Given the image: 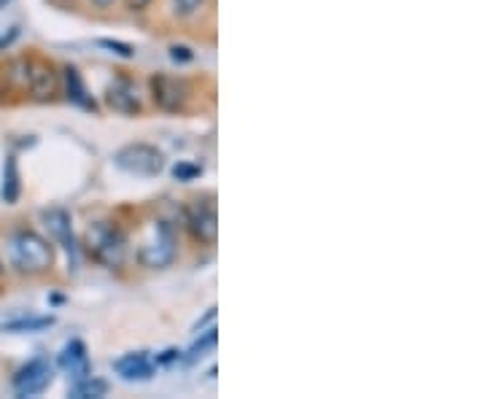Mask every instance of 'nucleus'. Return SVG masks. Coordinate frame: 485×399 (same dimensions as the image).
<instances>
[{
    "label": "nucleus",
    "instance_id": "1",
    "mask_svg": "<svg viewBox=\"0 0 485 399\" xmlns=\"http://www.w3.org/2000/svg\"><path fill=\"white\" fill-rule=\"evenodd\" d=\"M8 262L22 276H44L55 265V246L36 229H16L8 237Z\"/></svg>",
    "mask_w": 485,
    "mask_h": 399
},
{
    "label": "nucleus",
    "instance_id": "2",
    "mask_svg": "<svg viewBox=\"0 0 485 399\" xmlns=\"http://www.w3.org/2000/svg\"><path fill=\"white\" fill-rule=\"evenodd\" d=\"M84 251L92 262L119 270L127 262V232L114 222H95L84 232Z\"/></svg>",
    "mask_w": 485,
    "mask_h": 399
},
{
    "label": "nucleus",
    "instance_id": "3",
    "mask_svg": "<svg viewBox=\"0 0 485 399\" xmlns=\"http://www.w3.org/2000/svg\"><path fill=\"white\" fill-rule=\"evenodd\" d=\"M176 254H179V235H176V229H173L170 222L157 219L140 235L135 259L146 270H165V268H170L176 262Z\"/></svg>",
    "mask_w": 485,
    "mask_h": 399
},
{
    "label": "nucleus",
    "instance_id": "4",
    "mask_svg": "<svg viewBox=\"0 0 485 399\" xmlns=\"http://www.w3.org/2000/svg\"><path fill=\"white\" fill-rule=\"evenodd\" d=\"M183 219H186V229L191 232V237L200 246H216V240H219V214H216L213 194L191 200L183 208Z\"/></svg>",
    "mask_w": 485,
    "mask_h": 399
},
{
    "label": "nucleus",
    "instance_id": "5",
    "mask_svg": "<svg viewBox=\"0 0 485 399\" xmlns=\"http://www.w3.org/2000/svg\"><path fill=\"white\" fill-rule=\"evenodd\" d=\"M114 165L132 175H160L165 171V152L151 143H127L114 154Z\"/></svg>",
    "mask_w": 485,
    "mask_h": 399
},
{
    "label": "nucleus",
    "instance_id": "6",
    "mask_svg": "<svg viewBox=\"0 0 485 399\" xmlns=\"http://www.w3.org/2000/svg\"><path fill=\"white\" fill-rule=\"evenodd\" d=\"M149 89H151L154 106L165 114H183L191 98L189 81L179 76H168V73H154L149 79Z\"/></svg>",
    "mask_w": 485,
    "mask_h": 399
},
{
    "label": "nucleus",
    "instance_id": "7",
    "mask_svg": "<svg viewBox=\"0 0 485 399\" xmlns=\"http://www.w3.org/2000/svg\"><path fill=\"white\" fill-rule=\"evenodd\" d=\"M52 378H55V370L46 359H30L25 367L16 370L14 375V392L16 397H36V394H44L49 386H52Z\"/></svg>",
    "mask_w": 485,
    "mask_h": 399
},
{
    "label": "nucleus",
    "instance_id": "8",
    "mask_svg": "<svg viewBox=\"0 0 485 399\" xmlns=\"http://www.w3.org/2000/svg\"><path fill=\"white\" fill-rule=\"evenodd\" d=\"M106 106L111 109V111H117V114L124 116H135L143 111V106H140V98H138V87L127 79V76H119V79H114L108 87H106Z\"/></svg>",
    "mask_w": 485,
    "mask_h": 399
},
{
    "label": "nucleus",
    "instance_id": "9",
    "mask_svg": "<svg viewBox=\"0 0 485 399\" xmlns=\"http://www.w3.org/2000/svg\"><path fill=\"white\" fill-rule=\"evenodd\" d=\"M114 373L121 381H149L157 373V362L151 359L149 351H129L114 362Z\"/></svg>",
    "mask_w": 485,
    "mask_h": 399
},
{
    "label": "nucleus",
    "instance_id": "10",
    "mask_svg": "<svg viewBox=\"0 0 485 399\" xmlns=\"http://www.w3.org/2000/svg\"><path fill=\"white\" fill-rule=\"evenodd\" d=\"M57 73L52 65L46 62H38V59H30V73H27V89L36 100H49L57 95Z\"/></svg>",
    "mask_w": 485,
    "mask_h": 399
},
{
    "label": "nucleus",
    "instance_id": "11",
    "mask_svg": "<svg viewBox=\"0 0 485 399\" xmlns=\"http://www.w3.org/2000/svg\"><path fill=\"white\" fill-rule=\"evenodd\" d=\"M57 364H60L62 370H65L73 381H81V378L92 375V362H89V353H87L84 341L65 342Z\"/></svg>",
    "mask_w": 485,
    "mask_h": 399
},
{
    "label": "nucleus",
    "instance_id": "12",
    "mask_svg": "<svg viewBox=\"0 0 485 399\" xmlns=\"http://www.w3.org/2000/svg\"><path fill=\"white\" fill-rule=\"evenodd\" d=\"M44 222H46V227H49V232H52V237H55V240H60L62 248L67 251V257H73V259H76L78 248H76V240H73V227H70V216H67V211H62V208H52V211H46V214H44Z\"/></svg>",
    "mask_w": 485,
    "mask_h": 399
},
{
    "label": "nucleus",
    "instance_id": "13",
    "mask_svg": "<svg viewBox=\"0 0 485 399\" xmlns=\"http://www.w3.org/2000/svg\"><path fill=\"white\" fill-rule=\"evenodd\" d=\"M62 73H65V95H67V100H70L73 106H78V109L98 111V103H95V100H92V95L87 92V84H84V79H81L78 68L67 65Z\"/></svg>",
    "mask_w": 485,
    "mask_h": 399
},
{
    "label": "nucleus",
    "instance_id": "14",
    "mask_svg": "<svg viewBox=\"0 0 485 399\" xmlns=\"http://www.w3.org/2000/svg\"><path fill=\"white\" fill-rule=\"evenodd\" d=\"M3 200L8 205H14L22 194V181H19V165H16V157H5V168H3Z\"/></svg>",
    "mask_w": 485,
    "mask_h": 399
},
{
    "label": "nucleus",
    "instance_id": "15",
    "mask_svg": "<svg viewBox=\"0 0 485 399\" xmlns=\"http://www.w3.org/2000/svg\"><path fill=\"white\" fill-rule=\"evenodd\" d=\"M108 394V383L103 378H95V375H87L81 381H76V386L70 389V397L76 399H100Z\"/></svg>",
    "mask_w": 485,
    "mask_h": 399
},
{
    "label": "nucleus",
    "instance_id": "16",
    "mask_svg": "<svg viewBox=\"0 0 485 399\" xmlns=\"http://www.w3.org/2000/svg\"><path fill=\"white\" fill-rule=\"evenodd\" d=\"M197 335H200V341L189 348V353H186V356H181V362H186V364H191V362L202 359L208 351H213V348H216V341H219V330H216V324H213L211 330H205V332H197Z\"/></svg>",
    "mask_w": 485,
    "mask_h": 399
},
{
    "label": "nucleus",
    "instance_id": "17",
    "mask_svg": "<svg viewBox=\"0 0 485 399\" xmlns=\"http://www.w3.org/2000/svg\"><path fill=\"white\" fill-rule=\"evenodd\" d=\"M55 319L52 316H38V319H16L3 324V332H41L46 327H52Z\"/></svg>",
    "mask_w": 485,
    "mask_h": 399
},
{
    "label": "nucleus",
    "instance_id": "18",
    "mask_svg": "<svg viewBox=\"0 0 485 399\" xmlns=\"http://www.w3.org/2000/svg\"><path fill=\"white\" fill-rule=\"evenodd\" d=\"M98 47H103V49H108L111 55H117V58H135V49L129 47V44H121V41H111V38H100L98 41Z\"/></svg>",
    "mask_w": 485,
    "mask_h": 399
},
{
    "label": "nucleus",
    "instance_id": "19",
    "mask_svg": "<svg viewBox=\"0 0 485 399\" xmlns=\"http://www.w3.org/2000/svg\"><path fill=\"white\" fill-rule=\"evenodd\" d=\"M205 5V0H173V11L179 14V16H194V14H200V8Z\"/></svg>",
    "mask_w": 485,
    "mask_h": 399
},
{
    "label": "nucleus",
    "instance_id": "20",
    "mask_svg": "<svg viewBox=\"0 0 485 399\" xmlns=\"http://www.w3.org/2000/svg\"><path fill=\"white\" fill-rule=\"evenodd\" d=\"M202 173L200 165H186V163H179L176 168H173V175L179 178V181H191V178H197Z\"/></svg>",
    "mask_w": 485,
    "mask_h": 399
},
{
    "label": "nucleus",
    "instance_id": "21",
    "mask_svg": "<svg viewBox=\"0 0 485 399\" xmlns=\"http://www.w3.org/2000/svg\"><path fill=\"white\" fill-rule=\"evenodd\" d=\"M154 362H157V367H160V364H173V362H181V351H179V348H168V351H162Z\"/></svg>",
    "mask_w": 485,
    "mask_h": 399
},
{
    "label": "nucleus",
    "instance_id": "22",
    "mask_svg": "<svg viewBox=\"0 0 485 399\" xmlns=\"http://www.w3.org/2000/svg\"><path fill=\"white\" fill-rule=\"evenodd\" d=\"M170 58L176 59V62H191L194 55H191L189 47H170Z\"/></svg>",
    "mask_w": 485,
    "mask_h": 399
},
{
    "label": "nucleus",
    "instance_id": "23",
    "mask_svg": "<svg viewBox=\"0 0 485 399\" xmlns=\"http://www.w3.org/2000/svg\"><path fill=\"white\" fill-rule=\"evenodd\" d=\"M151 3H154V0H124L127 11H132V14H143Z\"/></svg>",
    "mask_w": 485,
    "mask_h": 399
},
{
    "label": "nucleus",
    "instance_id": "24",
    "mask_svg": "<svg viewBox=\"0 0 485 399\" xmlns=\"http://www.w3.org/2000/svg\"><path fill=\"white\" fill-rule=\"evenodd\" d=\"M16 38H19V27H11V30H8V36H0V52H3V49H8Z\"/></svg>",
    "mask_w": 485,
    "mask_h": 399
},
{
    "label": "nucleus",
    "instance_id": "25",
    "mask_svg": "<svg viewBox=\"0 0 485 399\" xmlns=\"http://www.w3.org/2000/svg\"><path fill=\"white\" fill-rule=\"evenodd\" d=\"M213 321H216V308H211V310H208V316H205L202 321H197V327H194V332H200V330H202L205 324H213Z\"/></svg>",
    "mask_w": 485,
    "mask_h": 399
},
{
    "label": "nucleus",
    "instance_id": "26",
    "mask_svg": "<svg viewBox=\"0 0 485 399\" xmlns=\"http://www.w3.org/2000/svg\"><path fill=\"white\" fill-rule=\"evenodd\" d=\"M89 3H92V5H98V8H103V11H106V8H111V5H114V3H117V0H89Z\"/></svg>",
    "mask_w": 485,
    "mask_h": 399
},
{
    "label": "nucleus",
    "instance_id": "27",
    "mask_svg": "<svg viewBox=\"0 0 485 399\" xmlns=\"http://www.w3.org/2000/svg\"><path fill=\"white\" fill-rule=\"evenodd\" d=\"M11 3H14V0H0V11H3L5 5H11Z\"/></svg>",
    "mask_w": 485,
    "mask_h": 399
},
{
    "label": "nucleus",
    "instance_id": "28",
    "mask_svg": "<svg viewBox=\"0 0 485 399\" xmlns=\"http://www.w3.org/2000/svg\"><path fill=\"white\" fill-rule=\"evenodd\" d=\"M0 273H3V265H0Z\"/></svg>",
    "mask_w": 485,
    "mask_h": 399
}]
</instances>
